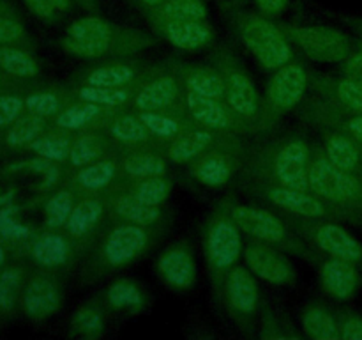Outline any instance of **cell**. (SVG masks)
<instances>
[{"label":"cell","instance_id":"obj_33","mask_svg":"<svg viewBox=\"0 0 362 340\" xmlns=\"http://www.w3.org/2000/svg\"><path fill=\"white\" fill-rule=\"evenodd\" d=\"M80 98L83 99L85 103H94V105L119 106L127 101L129 94L119 87H98V85H88V87L81 89Z\"/></svg>","mask_w":362,"mask_h":340},{"label":"cell","instance_id":"obj_6","mask_svg":"<svg viewBox=\"0 0 362 340\" xmlns=\"http://www.w3.org/2000/svg\"><path fill=\"white\" fill-rule=\"evenodd\" d=\"M147 244V234L141 227L124 225L113 230L105 244L106 261L113 266H120L136 257Z\"/></svg>","mask_w":362,"mask_h":340},{"label":"cell","instance_id":"obj_25","mask_svg":"<svg viewBox=\"0 0 362 340\" xmlns=\"http://www.w3.org/2000/svg\"><path fill=\"white\" fill-rule=\"evenodd\" d=\"M212 137L207 131H191V133L184 135L179 140L173 142V145L170 147V158L177 163L187 162V159L194 158V156L200 154L209 144H211Z\"/></svg>","mask_w":362,"mask_h":340},{"label":"cell","instance_id":"obj_16","mask_svg":"<svg viewBox=\"0 0 362 340\" xmlns=\"http://www.w3.org/2000/svg\"><path fill=\"white\" fill-rule=\"evenodd\" d=\"M271 198L276 205L288 211L297 212L304 216H322L325 212L320 200L310 197L303 190H293V188H274L271 190Z\"/></svg>","mask_w":362,"mask_h":340},{"label":"cell","instance_id":"obj_14","mask_svg":"<svg viewBox=\"0 0 362 340\" xmlns=\"http://www.w3.org/2000/svg\"><path fill=\"white\" fill-rule=\"evenodd\" d=\"M159 271L166 283L177 289H187L194 282V262L186 250H170L159 259Z\"/></svg>","mask_w":362,"mask_h":340},{"label":"cell","instance_id":"obj_4","mask_svg":"<svg viewBox=\"0 0 362 340\" xmlns=\"http://www.w3.org/2000/svg\"><path fill=\"white\" fill-rule=\"evenodd\" d=\"M308 147L303 142H288L276 158V174L286 188L303 190L310 186L308 177Z\"/></svg>","mask_w":362,"mask_h":340},{"label":"cell","instance_id":"obj_21","mask_svg":"<svg viewBox=\"0 0 362 340\" xmlns=\"http://www.w3.org/2000/svg\"><path fill=\"white\" fill-rule=\"evenodd\" d=\"M159 18L165 21L200 20L207 18V6L204 0H165L158 7Z\"/></svg>","mask_w":362,"mask_h":340},{"label":"cell","instance_id":"obj_35","mask_svg":"<svg viewBox=\"0 0 362 340\" xmlns=\"http://www.w3.org/2000/svg\"><path fill=\"white\" fill-rule=\"evenodd\" d=\"M71 211H73V197L67 191H57L48 200L45 209L46 225L48 227H60L67 223Z\"/></svg>","mask_w":362,"mask_h":340},{"label":"cell","instance_id":"obj_39","mask_svg":"<svg viewBox=\"0 0 362 340\" xmlns=\"http://www.w3.org/2000/svg\"><path fill=\"white\" fill-rule=\"evenodd\" d=\"M98 106L99 105H94V103H85V105L67 108L66 112H62L57 117V124L60 128H66V130H78V128L85 126L88 120H92L98 115Z\"/></svg>","mask_w":362,"mask_h":340},{"label":"cell","instance_id":"obj_48","mask_svg":"<svg viewBox=\"0 0 362 340\" xmlns=\"http://www.w3.org/2000/svg\"><path fill=\"white\" fill-rule=\"evenodd\" d=\"M0 236L7 239H21L28 236V229L13 216V209L0 211Z\"/></svg>","mask_w":362,"mask_h":340},{"label":"cell","instance_id":"obj_64","mask_svg":"<svg viewBox=\"0 0 362 340\" xmlns=\"http://www.w3.org/2000/svg\"><path fill=\"white\" fill-rule=\"evenodd\" d=\"M361 52H362V48H361Z\"/></svg>","mask_w":362,"mask_h":340},{"label":"cell","instance_id":"obj_24","mask_svg":"<svg viewBox=\"0 0 362 340\" xmlns=\"http://www.w3.org/2000/svg\"><path fill=\"white\" fill-rule=\"evenodd\" d=\"M67 251H69L67 243L62 237L57 236V234H48L34 244L32 255L42 266H59L66 262Z\"/></svg>","mask_w":362,"mask_h":340},{"label":"cell","instance_id":"obj_23","mask_svg":"<svg viewBox=\"0 0 362 340\" xmlns=\"http://www.w3.org/2000/svg\"><path fill=\"white\" fill-rule=\"evenodd\" d=\"M103 205L98 200H83L73 208L69 218H67V230L71 236H83L101 218Z\"/></svg>","mask_w":362,"mask_h":340},{"label":"cell","instance_id":"obj_36","mask_svg":"<svg viewBox=\"0 0 362 340\" xmlns=\"http://www.w3.org/2000/svg\"><path fill=\"white\" fill-rule=\"evenodd\" d=\"M30 149L41 158L52 159V162H62L69 156V142L60 137H45L35 138L30 142Z\"/></svg>","mask_w":362,"mask_h":340},{"label":"cell","instance_id":"obj_57","mask_svg":"<svg viewBox=\"0 0 362 340\" xmlns=\"http://www.w3.org/2000/svg\"><path fill=\"white\" fill-rule=\"evenodd\" d=\"M346 128H349V131H350V135L354 137V140L359 142V144L362 145V113L361 115L352 117V119L346 123Z\"/></svg>","mask_w":362,"mask_h":340},{"label":"cell","instance_id":"obj_56","mask_svg":"<svg viewBox=\"0 0 362 340\" xmlns=\"http://www.w3.org/2000/svg\"><path fill=\"white\" fill-rule=\"evenodd\" d=\"M339 335L343 339H352V340H362V319L357 315L345 319L341 324V333Z\"/></svg>","mask_w":362,"mask_h":340},{"label":"cell","instance_id":"obj_58","mask_svg":"<svg viewBox=\"0 0 362 340\" xmlns=\"http://www.w3.org/2000/svg\"><path fill=\"white\" fill-rule=\"evenodd\" d=\"M138 2L145 7H159L165 0H138Z\"/></svg>","mask_w":362,"mask_h":340},{"label":"cell","instance_id":"obj_41","mask_svg":"<svg viewBox=\"0 0 362 340\" xmlns=\"http://www.w3.org/2000/svg\"><path fill=\"white\" fill-rule=\"evenodd\" d=\"M112 135L120 142H140L147 138V128L141 120L133 117H122L112 126Z\"/></svg>","mask_w":362,"mask_h":340},{"label":"cell","instance_id":"obj_55","mask_svg":"<svg viewBox=\"0 0 362 340\" xmlns=\"http://www.w3.org/2000/svg\"><path fill=\"white\" fill-rule=\"evenodd\" d=\"M255 2H257L262 14H265L267 18H274L286 9L290 0H255Z\"/></svg>","mask_w":362,"mask_h":340},{"label":"cell","instance_id":"obj_13","mask_svg":"<svg viewBox=\"0 0 362 340\" xmlns=\"http://www.w3.org/2000/svg\"><path fill=\"white\" fill-rule=\"evenodd\" d=\"M165 35L177 48L198 50L211 41V28L200 20L165 21Z\"/></svg>","mask_w":362,"mask_h":340},{"label":"cell","instance_id":"obj_2","mask_svg":"<svg viewBox=\"0 0 362 340\" xmlns=\"http://www.w3.org/2000/svg\"><path fill=\"white\" fill-rule=\"evenodd\" d=\"M308 177H310V188L320 197L341 204L362 200V184H359V181L352 176V172L338 169L329 159L318 158L317 162L311 163Z\"/></svg>","mask_w":362,"mask_h":340},{"label":"cell","instance_id":"obj_20","mask_svg":"<svg viewBox=\"0 0 362 340\" xmlns=\"http://www.w3.org/2000/svg\"><path fill=\"white\" fill-rule=\"evenodd\" d=\"M177 85L172 78H159L152 81L145 89H141L136 96V105L141 110H158L170 105L175 99Z\"/></svg>","mask_w":362,"mask_h":340},{"label":"cell","instance_id":"obj_27","mask_svg":"<svg viewBox=\"0 0 362 340\" xmlns=\"http://www.w3.org/2000/svg\"><path fill=\"white\" fill-rule=\"evenodd\" d=\"M117 212L136 225H151L159 218L158 205H148L136 197H124L117 202Z\"/></svg>","mask_w":362,"mask_h":340},{"label":"cell","instance_id":"obj_7","mask_svg":"<svg viewBox=\"0 0 362 340\" xmlns=\"http://www.w3.org/2000/svg\"><path fill=\"white\" fill-rule=\"evenodd\" d=\"M232 216L240 229L246 230L251 236L258 237V239L276 243V241H281L285 237V227L271 212L240 205V208L233 209Z\"/></svg>","mask_w":362,"mask_h":340},{"label":"cell","instance_id":"obj_10","mask_svg":"<svg viewBox=\"0 0 362 340\" xmlns=\"http://www.w3.org/2000/svg\"><path fill=\"white\" fill-rule=\"evenodd\" d=\"M318 246L329 255L345 261L357 262L362 261V244L354 236H350L345 229L327 223L322 225L317 232Z\"/></svg>","mask_w":362,"mask_h":340},{"label":"cell","instance_id":"obj_22","mask_svg":"<svg viewBox=\"0 0 362 340\" xmlns=\"http://www.w3.org/2000/svg\"><path fill=\"white\" fill-rule=\"evenodd\" d=\"M113 28L108 21L101 20L98 16H87L76 20L67 28V38L81 39V41H98L110 42L112 41Z\"/></svg>","mask_w":362,"mask_h":340},{"label":"cell","instance_id":"obj_53","mask_svg":"<svg viewBox=\"0 0 362 340\" xmlns=\"http://www.w3.org/2000/svg\"><path fill=\"white\" fill-rule=\"evenodd\" d=\"M345 78L362 85V52L350 53L345 59Z\"/></svg>","mask_w":362,"mask_h":340},{"label":"cell","instance_id":"obj_1","mask_svg":"<svg viewBox=\"0 0 362 340\" xmlns=\"http://www.w3.org/2000/svg\"><path fill=\"white\" fill-rule=\"evenodd\" d=\"M239 34L244 45L269 69L285 66L290 60V46L281 32L264 16L244 14L239 18Z\"/></svg>","mask_w":362,"mask_h":340},{"label":"cell","instance_id":"obj_52","mask_svg":"<svg viewBox=\"0 0 362 340\" xmlns=\"http://www.w3.org/2000/svg\"><path fill=\"white\" fill-rule=\"evenodd\" d=\"M23 35V27L11 18L0 16V42L16 41Z\"/></svg>","mask_w":362,"mask_h":340},{"label":"cell","instance_id":"obj_59","mask_svg":"<svg viewBox=\"0 0 362 340\" xmlns=\"http://www.w3.org/2000/svg\"><path fill=\"white\" fill-rule=\"evenodd\" d=\"M2 262H4V250L0 248V266H2Z\"/></svg>","mask_w":362,"mask_h":340},{"label":"cell","instance_id":"obj_3","mask_svg":"<svg viewBox=\"0 0 362 340\" xmlns=\"http://www.w3.org/2000/svg\"><path fill=\"white\" fill-rule=\"evenodd\" d=\"M290 35L300 48L320 62H339L350 55V41L343 32L331 27H293Z\"/></svg>","mask_w":362,"mask_h":340},{"label":"cell","instance_id":"obj_44","mask_svg":"<svg viewBox=\"0 0 362 340\" xmlns=\"http://www.w3.org/2000/svg\"><path fill=\"white\" fill-rule=\"evenodd\" d=\"M336 94H338V99L350 108L352 112L356 113H362V85L356 84V81L349 80H341L336 87Z\"/></svg>","mask_w":362,"mask_h":340},{"label":"cell","instance_id":"obj_26","mask_svg":"<svg viewBox=\"0 0 362 340\" xmlns=\"http://www.w3.org/2000/svg\"><path fill=\"white\" fill-rule=\"evenodd\" d=\"M304 332L313 339H336L339 335L334 317L324 308H310L304 314Z\"/></svg>","mask_w":362,"mask_h":340},{"label":"cell","instance_id":"obj_31","mask_svg":"<svg viewBox=\"0 0 362 340\" xmlns=\"http://www.w3.org/2000/svg\"><path fill=\"white\" fill-rule=\"evenodd\" d=\"M115 176V165L112 162H98L78 174V184L87 190H99L106 186Z\"/></svg>","mask_w":362,"mask_h":340},{"label":"cell","instance_id":"obj_45","mask_svg":"<svg viewBox=\"0 0 362 340\" xmlns=\"http://www.w3.org/2000/svg\"><path fill=\"white\" fill-rule=\"evenodd\" d=\"M140 120L151 133L158 135V137H172L179 131L177 120L165 115H158V113H141Z\"/></svg>","mask_w":362,"mask_h":340},{"label":"cell","instance_id":"obj_54","mask_svg":"<svg viewBox=\"0 0 362 340\" xmlns=\"http://www.w3.org/2000/svg\"><path fill=\"white\" fill-rule=\"evenodd\" d=\"M27 4L28 9L35 14V16L42 18V20H53L57 14L55 7L49 4V0H23Z\"/></svg>","mask_w":362,"mask_h":340},{"label":"cell","instance_id":"obj_63","mask_svg":"<svg viewBox=\"0 0 362 340\" xmlns=\"http://www.w3.org/2000/svg\"><path fill=\"white\" fill-rule=\"evenodd\" d=\"M361 28H362V23H361Z\"/></svg>","mask_w":362,"mask_h":340},{"label":"cell","instance_id":"obj_60","mask_svg":"<svg viewBox=\"0 0 362 340\" xmlns=\"http://www.w3.org/2000/svg\"><path fill=\"white\" fill-rule=\"evenodd\" d=\"M0 16H4V7H2V4H0Z\"/></svg>","mask_w":362,"mask_h":340},{"label":"cell","instance_id":"obj_17","mask_svg":"<svg viewBox=\"0 0 362 340\" xmlns=\"http://www.w3.org/2000/svg\"><path fill=\"white\" fill-rule=\"evenodd\" d=\"M226 98H228L230 106L237 113L243 115H253L257 110V91L255 85L247 76L240 73H233L226 81Z\"/></svg>","mask_w":362,"mask_h":340},{"label":"cell","instance_id":"obj_29","mask_svg":"<svg viewBox=\"0 0 362 340\" xmlns=\"http://www.w3.org/2000/svg\"><path fill=\"white\" fill-rule=\"evenodd\" d=\"M187 85H189L191 91L198 92V94H204L207 98L219 99L223 98V94L226 92L225 81L221 80V76L214 73V71L209 69H197L189 74L187 78Z\"/></svg>","mask_w":362,"mask_h":340},{"label":"cell","instance_id":"obj_43","mask_svg":"<svg viewBox=\"0 0 362 340\" xmlns=\"http://www.w3.org/2000/svg\"><path fill=\"white\" fill-rule=\"evenodd\" d=\"M64 50L71 55L76 57H98L108 52L110 42H98V41H81V39L67 38L62 41Z\"/></svg>","mask_w":362,"mask_h":340},{"label":"cell","instance_id":"obj_5","mask_svg":"<svg viewBox=\"0 0 362 340\" xmlns=\"http://www.w3.org/2000/svg\"><path fill=\"white\" fill-rule=\"evenodd\" d=\"M306 89V73L300 66H285L269 84V99L276 108H292L303 98Z\"/></svg>","mask_w":362,"mask_h":340},{"label":"cell","instance_id":"obj_19","mask_svg":"<svg viewBox=\"0 0 362 340\" xmlns=\"http://www.w3.org/2000/svg\"><path fill=\"white\" fill-rule=\"evenodd\" d=\"M187 106H189V112L193 113L194 119L200 120L205 126L225 128L228 124V115L216 103V99L198 94V92L191 91V89L187 92Z\"/></svg>","mask_w":362,"mask_h":340},{"label":"cell","instance_id":"obj_62","mask_svg":"<svg viewBox=\"0 0 362 340\" xmlns=\"http://www.w3.org/2000/svg\"><path fill=\"white\" fill-rule=\"evenodd\" d=\"M361 179H362V174H361Z\"/></svg>","mask_w":362,"mask_h":340},{"label":"cell","instance_id":"obj_12","mask_svg":"<svg viewBox=\"0 0 362 340\" xmlns=\"http://www.w3.org/2000/svg\"><path fill=\"white\" fill-rule=\"evenodd\" d=\"M59 290L49 280L35 278L28 283L23 296V307L28 317L45 319L59 308Z\"/></svg>","mask_w":362,"mask_h":340},{"label":"cell","instance_id":"obj_42","mask_svg":"<svg viewBox=\"0 0 362 340\" xmlns=\"http://www.w3.org/2000/svg\"><path fill=\"white\" fill-rule=\"evenodd\" d=\"M99 154H101V145H99V140L98 138L90 137V135H87V137H81L80 140L71 147L69 159L73 165L81 166L90 163L92 159L98 158Z\"/></svg>","mask_w":362,"mask_h":340},{"label":"cell","instance_id":"obj_40","mask_svg":"<svg viewBox=\"0 0 362 340\" xmlns=\"http://www.w3.org/2000/svg\"><path fill=\"white\" fill-rule=\"evenodd\" d=\"M108 301L112 307H136L141 303V294L138 287L131 282H115L108 289Z\"/></svg>","mask_w":362,"mask_h":340},{"label":"cell","instance_id":"obj_38","mask_svg":"<svg viewBox=\"0 0 362 340\" xmlns=\"http://www.w3.org/2000/svg\"><path fill=\"white\" fill-rule=\"evenodd\" d=\"M170 193V183L161 177H147V181L140 183V186L134 191V197L138 200L145 202L148 205H159L165 202Z\"/></svg>","mask_w":362,"mask_h":340},{"label":"cell","instance_id":"obj_18","mask_svg":"<svg viewBox=\"0 0 362 340\" xmlns=\"http://www.w3.org/2000/svg\"><path fill=\"white\" fill-rule=\"evenodd\" d=\"M327 159L338 169L354 172L359 169L362 154L356 142L343 135H332L327 142Z\"/></svg>","mask_w":362,"mask_h":340},{"label":"cell","instance_id":"obj_30","mask_svg":"<svg viewBox=\"0 0 362 340\" xmlns=\"http://www.w3.org/2000/svg\"><path fill=\"white\" fill-rule=\"evenodd\" d=\"M0 66L14 76H34L37 73L34 60L20 50L13 48L0 50Z\"/></svg>","mask_w":362,"mask_h":340},{"label":"cell","instance_id":"obj_46","mask_svg":"<svg viewBox=\"0 0 362 340\" xmlns=\"http://www.w3.org/2000/svg\"><path fill=\"white\" fill-rule=\"evenodd\" d=\"M18 283H20V273L16 269H7L0 275V308L7 310L13 307Z\"/></svg>","mask_w":362,"mask_h":340},{"label":"cell","instance_id":"obj_15","mask_svg":"<svg viewBox=\"0 0 362 340\" xmlns=\"http://www.w3.org/2000/svg\"><path fill=\"white\" fill-rule=\"evenodd\" d=\"M228 298L235 310L244 312V314H250L255 310L258 290L257 283H255L253 276L247 273V269H233L228 278Z\"/></svg>","mask_w":362,"mask_h":340},{"label":"cell","instance_id":"obj_28","mask_svg":"<svg viewBox=\"0 0 362 340\" xmlns=\"http://www.w3.org/2000/svg\"><path fill=\"white\" fill-rule=\"evenodd\" d=\"M194 176L207 186H221L230 177V165L225 158L212 154L202 159L194 169Z\"/></svg>","mask_w":362,"mask_h":340},{"label":"cell","instance_id":"obj_49","mask_svg":"<svg viewBox=\"0 0 362 340\" xmlns=\"http://www.w3.org/2000/svg\"><path fill=\"white\" fill-rule=\"evenodd\" d=\"M74 326H76L78 332H81L83 335H98L103 328V319L101 314L90 308H83V310L78 312V315L74 317Z\"/></svg>","mask_w":362,"mask_h":340},{"label":"cell","instance_id":"obj_61","mask_svg":"<svg viewBox=\"0 0 362 340\" xmlns=\"http://www.w3.org/2000/svg\"><path fill=\"white\" fill-rule=\"evenodd\" d=\"M83 2H88V0H83Z\"/></svg>","mask_w":362,"mask_h":340},{"label":"cell","instance_id":"obj_37","mask_svg":"<svg viewBox=\"0 0 362 340\" xmlns=\"http://www.w3.org/2000/svg\"><path fill=\"white\" fill-rule=\"evenodd\" d=\"M124 169L133 177H159L165 174L166 165L154 156H133L124 163Z\"/></svg>","mask_w":362,"mask_h":340},{"label":"cell","instance_id":"obj_8","mask_svg":"<svg viewBox=\"0 0 362 340\" xmlns=\"http://www.w3.org/2000/svg\"><path fill=\"white\" fill-rule=\"evenodd\" d=\"M240 255L239 230L230 222H218L209 234V257L216 268H228Z\"/></svg>","mask_w":362,"mask_h":340},{"label":"cell","instance_id":"obj_34","mask_svg":"<svg viewBox=\"0 0 362 340\" xmlns=\"http://www.w3.org/2000/svg\"><path fill=\"white\" fill-rule=\"evenodd\" d=\"M42 130V120L41 117L32 113V115L23 117V119L18 120L13 128L7 133V144L9 145H25L30 144L32 140L37 138V135Z\"/></svg>","mask_w":362,"mask_h":340},{"label":"cell","instance_id":"obj_9","mask_svg":"<svg viewBox=\"0 0 362 340\" xmlns=\"http://www.w3.org/2000/svg\"><path fill=\"white\" fill-rule=\"evenodd\" d=\"M354 262L345 259L332 257L322 268V282L325 289L338 300H350L356 294L359 276H357Z\"/></svg>","mask_w":362,"mask_h":340},{"label":"cell","instance_id":"obj_32","mask_svg":"<svg viewBox=\"0 0 362 340\" xmlns=\"http://www.w3.org/2000/svg\"><path fill=\"white\" fill-rule=\"evenodd\" d=\"M133 78V71L122 64H113V66L99 67L88 74L87 81L98 87H119V85L127 84Z\"/></svg>","mask_w":362,"mask_h":340},{"label":"cell","instance_id":"obj_11","mask_svg":"<svg viewBox=\"0 0 362 340\" xmlns=\"http://www.w3.org/2000/svg\"><path fill=\"white\" fill-rule=\"evenodd\" d=\"M247 266L255 275L272 283H283L290 278V266L281 255L265 246H250L246 250Z\"/></svg>","mask_w":362,"mask_h":340},{"label":"cell","instance_id":"obj_51","mask_svg":"<svg viewBox=\"0 0 362 340\" xmlns=\"http://www.w3.org/2000/svg\"><path fill=\"white\" fill-rule=\"evenodd\" d=\"M21 108H23V103H21L20 98H14V96L0 98V126L13 123L20 115Z\"/></svg>","mask_w":362,"mask_h":340},{"label":"cell","instance_id":"obj_50","mask_svg":"<svg viewBox=\"0 0 362 340\" xmlns=\"http://www.w3.org/2000/svg\"><path fill=\"white\" fill-rule=\"evenodd\" d=\"M52 159H34V162L27 163L25 166H28V169L32 170V172H37V174H42V183H41V188L42 190H48L49 186H53V184L57 183V179H59V169H57L55 165H52Z\"/></svg>","mask_w":362,"mask_h":340},{"label":"cell","instance_id":"obj_47","mask_svg":"<svg viewBox=\"0 0 362 340\" xmlns=\"http://www.w3.org/2000/svg\"><path fill=\"white\" fill-rule=\"evenodd\" d=\"M27 108L39 117L53 115L59 112V99L48 92H39L27 98Z\"/></svg>","mask_w":362,"mask_h":340}]
</instances>
